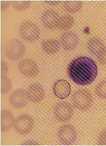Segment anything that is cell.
Returning a JSON list of instances; mask_svg holds the SVG:
<instances>
[{"instance_id": "30bf717a", "label": "cell", "mask_w": 106, "mask_h": 146, "mask_svg": "<svg viewBox=\"0 0 106 146\" xmlns=\"http://www.w3.org/2000/svg\"><path fill=\"white\" fill-rule=\"evenodd\" d=\"M79 38L77 34L72 31H66L62 34L60 38V45L64 50L72 51L78 46Z\"/></svg>"}, {"instance_id": "ffe728a7", "label": "cell", "mask_w": 106, "mask_h": 146, "mask_svg": "<svg viewBox=\"0 0 106 146\" xmlns=\"http://www.w3.org/2000/svg\"><path fill=\"white\" fill-rule=\"evenodd\" d=\"M11 3H12L13 8L15 9H16L17 11H23L28 9L31 6V1H22V0L21 1H18V0H16V1H13Z\"/></svg>"}, {"instance_id": "d4e9b609", "label": "cell", "mask_w": 106, "mask_h": 146, "mask_svg": "<svg viewBox=\"0 0 106 146\" xmlns=\"http://www.w3.org/2000/svg\"><path fill=\"white\" fill-rule=\"evenodd\" d=\"M9 5V1H1V10L4 11L8 8Z\"/></svg>"}, {"instance_id": "9a60e30c", "label": "cell", "mask_w": 106, "mask_h": 146, "mask_svg": "<svg viewBox=\"0 0 106 146\" xmlns=\"http://www.w3.org/2000/svg\"><path fill=\"white\" fill-rule=\"evenodd\" d=\"M87 48L90 54L94 56H97L98 54L105 48V47L101 39L98 37H94L88 41Z\"/></svg>"}, {"instance_id": "8fae6325", "label": "cell", "mask_w": 106, "mask_h": 146, "mask_svg": "<svg viewBox=\"0 0 106 146\" xmlns=\"http://www.w3.org/2000/svg\"><path fill=\"white\" fill-rule=\"evenodd\" d=\"M59 16L55 11L47 9L44 11L41 16V21L45 27L49 29H54L58 26Z\"/></svg>"}, {"instance_id": "44dd1931", "label": "cell", "mask_w": 106, "mask_h": 146, "mask_svg": "<svg viewBox=\"0 0 106 146\" xmlns=\"http://www.w3.org/2000/svg\"><path fill=\"white\" fill-rule=\"evenodd\" d=\"M96 94L102 99H106V80L101 81L96 88Z\"/></svg>"}, {"instance_id": "cb8c5ba5", "label": "cell", "mask_w": 106, "mask_h": 146, "mask_svg": "<svg viewBox=\"0 0 106 146\" xmlns=\"http://www.w3.org/2000/svg\"><path fill=\"white\" fill-rule=\"evenodd\" d=\"M9 70V67L7 66L6 63L1 62V76H3L4 74H6L8 72Z\"/></svg>"}, {"instance_id": "6da1fadb", "label": "cell", "mask_w": 106, "mask_h": 146, "mask_svg": "<svg viewBox=\"0 0 106 146\" xmlns=\"http://www.w3.org/2000/svg\"><path fill=\"white\" fill-rule=\"evenodd\" d=\"M68 74L70 80L77 85L86 86L94 82L97 74L96 63L88 57L74 59L68 66Z\"/></svg>"}, {"instance_id": "2e32d148", "label": "cell", "mask_w": 106, "mask_h": 146, "mask_svg": "<svg viewBox=\"0 0 106 146\" xmlns=\"http://www.w3.org/2000/svg\"><path fill=\"white\" fill-rule=\"evenodd\" d=\"M42 49L49 55H54L60 50V43L55 39H47L43 41Z\"/></svg>"}, {"instance_id": "5bb4252c", "label": "cell", "mask_w": 106, "mask_h": 146, "mask_svg": "<svg viewBox=\"0 0 106 146\" xmlns=\"http://www.w3.org/2000/svg\"><path fill=\"white\" fill-rule=\"evenodd\" d=\"M15 119L13 113L9 110H2L1 112V129L3 131H9L14 125Z\"/></svg>"}, {"instance_id": "d6986e66", "label": "cell", "mask_w": 106, "mask_h": 146, "mask_svg": "<svg viewBox=\"0 0 106 146\" xmlns=\"http://www.w3.org/2000/svg\"><path fill=\"white\" fill-rule=\"evenodd\" d=\"M12 88V82L8 77L1 76V92L2 94H7Z\"/></svg>"}, {"instance_id": "4fadbf2b", "label": "cell", "mask_w": 106, "mask_h": 146, "mask_svg": "<svg viewBox=\"0 0 106 146\" xmlns=\"http://www.w3.org/2000/svg\"><path fill=\"white\" fill-rule=\"evenodd\" d=\"M53 91L56 97L60 99L67 98L70 94L71 88L67 81L64 80H58L53 87Z\"/></svg>"}, {"instance_id": "4316f807", "label": "cell", "mask_w": 106, "mask_h": 146, "mask_svg": "<svg viewBox=\"0 0 106 146\" xmlns=\"http://www.w3.org/2000/svg\"><path fill=\"white\" fill-rule=\"evenodd\" d=\"M45 3H46L47 4L50 5H56L59 4L60 3V1H45Z\"/></svg>"}, {"instance_id": "3957f363", "label": "cell", "mask_w": 106, "mask_h": 146, "mask_svg": "<svg viewBox=\"0 0 106 146\" xmlns=\"http://www.w3.org/2000/svg\"><path fill=\"white\" fill-rule=\"evenodd\" d=\"M93 98L90 91L79 90L72 96V104L74 107L82 111H86L91 107Z\"/></svg>"}, {"instance_id": "5b68a950", "label": "cell", "mask_w": 106, "mask_h": 146, "mask_svg": "<svg viewBox=\"0 0 106 146\" xmlns=\"http://www.w3.org/2000/svg\"><path fill=\"white\" fill-rule=\"evenodd\" d=\"M78 137L76 128L70 124L62 125L58 131V138L60 143L65 145H71L75 143Z\"/></svg>"}, {"instance_id": "ba28073f", "label": "cell", "mask_w": 106, "mask_h": 146, "mask_svg": "<svg viewBox=\"0 0 106 146\" xmlns=\"http://www.w3.org/2000/svg\"><path fill=\"white\" fill-rule=\"evenodd\" d=\"M9 100L13 108L21 109L27 105L29 98L26 91L23 89H18L11 93Z\"/></svg>"}, {"instance_id": "9c48e42d", "label": "cell", "mask_w": 106, "mask_h": 146, "mask_svg": "<svg viewBox=\"0 0 106 146\" xmlns=\"http://www.w3.org/2000/svg\"><path fill=\"white\" fill-rule=\"evenodd\" d=\"M19 72L27 78H34L39 74V67L34 61L24 59L18 64Z\"/></svg>"}, {"instance_id": "603a6c76", "label": "cell", "mask_w": 106, "mask_h": 146, "mask_svg": "<svg viewBox=\"0 0 106 146\" xmlns=\"http://www.w3.org/2000/svg\"><path fill=\"white\" fill-rule=\"evenodd\" d=\"M97 141L100 145H106V129L101 132L98 137Z\"/></svg>"}, {"instance_id": "ac0fdd59", "label": "cell", "mask_w": 106, "mask_h": 146, "mask_svg": "<svg viewBox=\"0 0 106 146\" xmlns=\"http://www.w3.org/2000/svg\"><path fill=\"white\" fill-rule=\"evenodd\" d=\"M83 3L82 1H64L63 7L66 11L70 13H76L81 9Z\"/></svg>"}, {"instance_id": "7a4b0ae2", "label": "cell", "mask_w": 106, "mask_h": 146, "mask_svg": "<svg viewBox=\"0 0 106 146\" xmlns=\"http://www.w3.org/2000/svg\"><path fill=\"white\" fill-rule=\"evenodd\" d=\"M25 52V45L17 39H12L5 43V53L11 61H16L22 58Z\"/></svg>"}, {"instance_id": "52a82bcc", "label": "cell", "mask_w": 106, "mask_h": 146, "mask_svg": "<svg viewBox=\"0 0 106 146\" xmlns=\"http://www.w3.org/2000/svg\"><path fill=\"white\" fill-rule=\"evenodd\" d=\"M74 113L71 104L66 102L58 103L54 108V117L58 121L66 122L72 117Z\"/></svg>"}, {"instance_id": "e0dca14e", "label": "cell", "mask_w": 106, "mask_h": 146, "mask_svg": "<svg viewBox=\"0 0 106 146\" xmlns=\"http://www.w3.org/2000/svg\"><path fill=\"white\" fill-rule=\"evenodd\" d=\"M74 24V18L70 15H64L59 18L57 27L60 30L70 29Z\"/></svg>"}, {"instance_id": "7402d4cb", "label": "cell", "mask_w": 106, "mask_h": 146, "mask_svg": "<svg viewBox=\"0 0 106 146\" xmlns=\"http://www.w3.org/2000/svg\"><path fill=\"white\" fill-rule=\"evenodd\" d=\"M97 60L99 63L106 66V47L103 49L97 56Z\"/></svg>"}, {"instance_id": "277c9868", "label": "cell", "mask_w": 106, "mask_h": 146, "mask_svg": "<svg viewBox=\"0 0 106 146\" xmlns=\"http://www.w3.org/2000/svg\"><path fill=\"white\" fill-rule=\"evenodd\" d=\"M19 31L21 37L28 42H35L40 37V29L32 21H27L21 23Z\"/></svg>"}, {"instance_id": "8992f818", "label": "cell", "mask_w": 106, "mask_h": 146, "mask_svg": "<svg viewBox=\"0 0 106 146\" xmlns=\"http://www.w3.org/2000/svg\"><path fill=\"white\" fill-rule=\"evenodd\" d=\"M34 124V120L31 116L23 114L15 120L14 128L16 132L21 135H27L32 131Z\"/></svg>"}, {"instance_id": "7c38bea8", "label": "cell", "mask_w": 106, "mask_h": 146, "mask_svg": "<svg viewBox=\"0 0 106 146\" xmlns=\"http://www.w3.org/2000/svg\"><path fill=\"white\" fill-rule=\"evenodd\" d=\"M29 100L33 103H39L44 99V90L40 84H33L30 85L27 90Z\"/></svg>"}, {"instance_id": "484cf974", "label": "cell", "mask_w": 106, "mask_h": 146, "mask_svg": "<svg viewBox=\"0 0 106 146\" xmlns=\"http://www.w3.org/2000/svg\"><path fill=\"white\" fill-rule=\"evenodd\" d=\"M22 145H39V143L37 142L33 141V140H27V141H25L23 143Z\"/></svg>"}]
</instances>
